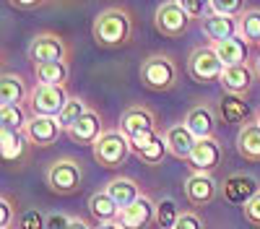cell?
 <instances>
[{
	"label": "cell",
	"instance_id": "cell-1",
	"mask_svg": "<svg viewBox=\"0 0 260 229\" xmlns=\"http://www.w3.org/2000/svg\"><path fill=\"white\" fill-rule=\"evenodd\" d=\"M94 39L104 47H117L130 39V16L122 8H107L94 21Z\"/></svg>",
	"mask_w": 260,
	"mask_h": 229
},
{
	"label": "cell",
	"instance_id": "cell-2",
	"mask_svg": "<svg viewBox=\"0 0 260 229\" xmlns=\"http://www.w3.org/2000/svg\"><path fill=\"white\" fill-rule=\"evenodd\" d=\"M68 102L71 96L65 94V86H42V83H37L34 91L29 94V110L31 117H60Z\"/></svg>",
	"mask_w": 260,
	"mask_h": 229
},
{
	"label": "cell",
	"instance_id": "cell-3",
	"mask_svg": "<svg viewBox=\"0 0 260 229\" xmlns=\"http://www.w3.org/2000/svg\"><path fill=\"white\" fill-rule=\"evenodd\" d=\"M130 154V141L122 136V130H104L102 138L94 143V159L102 167H120Z\"/></svg>",
	"mask_w": 260,
	"mask_h": 229
},
{
	"label": "cell",
	"instance_id": "cell-4",
	"mask_svg": "<svg viewBox=\"0 0 260 229\" xmlns=\"http://www.w3.org/2000/svg\"><path fill=\"white\" fill-rule=\"evenodd\" d=\"M175 66H172V60L164 57V55H151L143 60L141 66V81L146 83L148 89L154 91H167L175 86Z\"/></svg>",
	"mask_w": 260,
	"mask_h": 229
},
{
	"label": "cell",
	"instance_id": "cell-5",
	"mask_svg": "<svg viewBox=\"0 0 260 229\" xmlns=\"http://www.w3.org/2000/svg\"><path fill=\"white\" fill-rule=\"evenodd\" d=\"M190 76L201 83H208V81H219L221 73H224V62L216 55L213 45L211 47H198L192 55H190Z\"/></svg>",
	"mask_w": 260,
	"mask_h": 229
},
{
	"label": "cell",
	"instance_id": "cell-6",
	"mask_svg": "<svg viewBox=\"0 0 260 229\" xmlns=\"http://www.w3.org/2000/svg\"><path fill=\"white\" fill-rule=\"evenodd\" d=\"M47 185L55 193H76L81 187V167L73 159H57L47 170Z\"/></svg>",
	"mask_w": 260,
	"mask_h": 229
},
{
	"label": "cell",
	"instance_id": "cell-7",
	"mask_svg": "<svg viewBox=\"0 0 260 229\" xmlns=\"http://www.w3.org/2000/svg\"><path fill=\"white\" fill-rule=\"evenodd\" d=\"M68 47L57 34H37L29 45V57L34 60V66L42 62H65Z\"/></svg>",
	"mask_w": 260,
	"mask_h": 229
},
{
	"label": "cell",
	"instance_id": "cell-8",
	"mask_svg": "<svg viewBox=\"0 0 260 229\" xmlns=\"http://www.w3.org/2000/svg\"><path fill=\"white\" fill-rule=\"evenodd\" d=\"M190 24V16L185 13L180 0H169V3H161L156 11V29L164 37H180Z\"/></svg>",
	"mask_w": 260,
	"mask_h": 229
},
{
	"label": "cell",
	"instance_id": "cell-9",
	"mask_svg": "<svg viewBox=\"0 0 260 229\" xmlns=\"http://www.w3.org/2000/svg\"><path fill=\"white\" fill-rule=\"evenodd\" d=\"M219 159H221V146L216 138H206V141H198V146H195L192 156L187 159L190 167L198 175H211L216 167H219Z\"/></svg>",
	"mask_w": 260,
	"mask_h": 229
},
{
	"label": "cell",
	"instance_id": "cell-10",
	"mask_svg": "<svg viewBox=\"0 0 260 229\" xmlns=\"http://www.w3.org/2000/svg\"><path fill=\"white\" fill-rule=\"evenodd\" d=\"M257 193H260V187H257L255 177H250V175H232L224 182V198L234 206H247Z\"/></svg>",
	"mask_w": 260,
	"mask_h": 229
},
{
	"label": "cell",
	"instance_id": "cell-11",
	"mask_svg": "<svg viewBox=\"0 0 260 229\" xmlns=\"http://www.w3.org/2000/svg\"><path fill=\"white\" fill-rule=\"evenodd\" d=\"M60 130L62 128H60L57 117H29V125H26L24 136L34 146H50V143L57 141Z\"/></svg>",
	"mask_w": 260,
	"mask_h": 229
},
{
	"label": "cell",
	"instance_id": "cell-12",
	"mask_svg": "<svg viewBox=\"0 0 260 229\" xmlns=\"http://www.w3.org/2000/svg\"><path fill=\"white\" fill-rule=\"evenodd\" d=\"M154 216H156V206L151 203L146 195H141L133 206H127L125 211H120L117 221H120L122 229H143Z\"/></svg>",
	"mask_w": 260,
	"mask_h": 229
},
{
	"label": "cell",
	"instance_id": "cell-13",
	"mask_svg": "<svg viewBox=\"0 0 260 229\" xmlns=\"http://www.w3.org/2000/svg\"><path fill=\"white\" fill-rule=\"evenodd\" d=\"M164 141H167V146H169V154L177 156V159H190L192 151H195V146H198V138H195V136L187 130L185 122L167 128Z\"/></svg>",
	"mask_w": 260,
	"mask_h": 229
},
{
	"label": "cell",
	"instance_id": "cell-14",
	"mask_svg": "<svg viewBox=\"0 0 260 229\" xmlns=\"http://www.w3.org/2000/svg\"><path fill=\"white\" fill-rule=\"evenodd\" d=\"M201 29H203V34L213 42V45H219V42H226V39H232V37H240V21L216 16V13H208V16L201 21Z\"/></svg>",
	"mask_w": 260,
	"mask_h": 229
},
{
	"label": "cell",
	"instance_id": "cell-15",
	"mask_svg": "<svg viewBox=\"0 0 260 229\" xmlns=\"http://www.w3.org/2000/svg\"><path fill=\"white\" fill-rule=\"evenodd\" d=\"M185 195L190 203L195 206H206L216 198V182L211 175H198V172H192L185 182Z\"/></svg>",
	"mask_w": 260,
	"mask_h": 229
},
{
	"label": "cell",
	"instance_id": "cell-16",
	"mask_svg": "<svg viewBox=\"0 0 260 229\" xmlns=\"http://www.w3.org/2000/svg\"><path fill=\"white\" fill-rule=\"evenodd\" d=\"M102 117L94 112V110H89V112H86L76 125H73V128L68 130V136L76 141V143H81V146H94L99 138H102Z\"/></svg>",
	"mask_w": 260,
	"mask_h": 229
},
{
	"label": "cell",
	"instance_id": "cell-17",
	"mask_svg": "<svg viewBox=\"0 0 260 229\" xmlns=\"http://www.w3.org/2000/svg\"><path fill=\"white\" fill-rule=\"evenodd\" d=\"M252 76H255V71L247 66V62H242V66H232V68H224V73H221V78H219V83L229 91V94H247V89L252 86Z\"/></svg>",
	"mask_w": 260,
	"mask_h": 229
},
{
	"label": "cell",
	"instance_id": "cell-18",
	"mask_svg": "<svg viewBox=\"0 0 260 229\" xmlns=\"http://www.w3.org/2000/svg\"><path fill=\"white\" fill-rule=\"evenodd\" d=\"M26 96L29 94L24 78L16 73H3V78H0V107H24Z\"/></svg>",
	"mask_w": 260,
	"mask_h": 229
},
{
	"label": "cell",
	"instance_id": "cell-19",
	"mask_svg": "<svg viewBox=\"0 0 260 229\" xmlns=\"http://www.w3.org/2000/svg\"><path fill=\"white\" fill-rule=\"evenodd\" d=\"M107 195H110L115 201V206L120 208V211H125L127 206H133L138 198H141V190H138V185L133 180H127V177H115L110 185H107Z\"/></svg>",
	"mask_w": 260,
	"mask_h": 229
},
{
	"label": "cell",
	"instance_id": "cell-20",
	"mask_svg": "<svg viewBox=\"0 0 260 229\" xmlns=\"http://www.w3.org/2000/svg\"><path fill=\"white\" fill-rule=\"evenodd\" d=\"M120 130L127 138H133V136H138L143 130H154V115H151L148 110H143V107L127 110L122 115V120H120Z\"/></svg>",
	"mask_w": 260,
	"mask_h": 229
},
{
	"label": "cell",
	"instance_id": "cell-21",
	"mask_svg": "<svg viewBox=\"0 0 260 229\" xmlns=\"http://www.w3.org/2000/svg\"><path fill=\"white\" fill-rule=\"evenodd\" d=\"M219 112H221L224 122H229V125H247V117H250L247 102L237 94H224V99L219 102Z\"/></svg>",
	"mask_w": 260,
	"mask_h": 229
},
{
	"label": "cell",
	"instance_id": "cell-22",
	"mask_svg": "<svg viewBox=\"0 0 260 229\" xmlns=\"http://www.w3.org/2000/svg\"><path fill=\"white\" fill-rule=\"evenodd\" d=\"M237 151L250 161H260V125L257 122L242 125L240 136H237Z\"/></svg>",
	"mask_w": 260,
	"mask_h": 229
},
{
	"label": "cell",
	"instance_id": "cell-23",
	"mask_svg": "<svg viewBox=\"0 0 260 229\" xmlns=\"http://www.w3.org/2000/svg\"><path fill=\"white\" fill-rule=\"evenodd\" d=\"M213 50L219 55V60L224 62V68L242 66L245 57H247V45L242 42V37H232L226 42H219V45H213Z\"/></svg>",
	"mask_w": 260,
	"mask_h": 229
},
{
	"label": "cell",
	"instance_id": "cell-24",
	"mask_svg": "<svg viewBox=\"0 0 260 229\" xmlns=\"http://www.w3.org/2000/svg\"><path fill=\"white\" fill-rule=\"evenodd\" d=\"M185 125H187V130L198 141L213 138V115L206 107H192L187 112V117H185Z\"/></svg>",
	"mask_w": 260,
	"mask_h": 229
},
{
	"label": "cell",
	"instance_id": "cell-25",
	"mask_svg": "<svg viewBox=\"0 0 260 229\" xmlns=\"http://www.w3.org/2000/svg\"><path fill=\"white\" fill-rule=\"evenodd\" d=\"M34 76H37V83H42V86H65L68 66L65 62H42V66H34Z\"/></svg>",
	"mask_w": 260,
	"mask_h": 229
},
{
	"label": "cell",
	"instance_id": "cell-26",
	"mask_svg": "<svg viewBox=\"0 0 260 229\" xmlns=\"http://www.w3.org/2000/svg\"><path fill=\"white\" fill-rule=\"evenodd\" d=\"M89 208H91V214H94V219H96L99 224H104V221H117V216H120V208L115 206V201L107 195L104 190H102V193H94V195L89 198Z\"/></svg>",
	"mask_w": 260,
	"mask_h": 229
},
{
	"label": "cell",
	"instance_id": "cell-27",
	"mask_svg": "<svg viewBox=\"0 0 260 229\" xmlns=\"http://www.w3.org/2000/svg\"><path fill=\"white\" fill-rule=\"evenodd\" d=\"M24 143H26V136L24 133L8 130V128L0 130V154H3L6 161L21 159V154H24Z\"/></svg>",
	"mask_w": 260,
	"mask_h": 229
},
{
	"label": "cell",
	"instance_id": "cell-28",
	"mask_svg": "<svg viewBox=\"0 0 260 229\" xmlns=\"http://www.w3.org/2000/svg\"><path fill=\"white\" fill-rule=\"evenodd\" d=\"M89 112V107H86V102L83 99H78V96H71V102L65 104V110L60 112V117H57V122H60V128L62 130H71L73 125Z\"/></svg>",
	"mask_w": 260,
	"mask_h": 229
},
{
	"label": "cell",
	"instance_id": "cell-29",
	"mask_svg": "<svg viewBox=\"0 0 260 229\" xmlns=\"http://www.w3.org/2000/svg\"><path fill=\"white\" fill-rule=\"evenodd\" d=\"M26 125H29V117H26L24 107H0V128L24 133Z\"/></svg>",
	"mask_w": 260,
	"mask_h": 229
},
{
	"label": "cell",
	"instance_id": "cell-30",
	"mask_svg": "<svg viewBox=\"0 0 260 229\" xmlns=\"http://www.w3.org/2000/svg\"><path fill=\"white\" fill-rule=\"evenodd\" d=\"M240 37L250 45H260V11H245L240 18Z\"/></svg>",
	"mask_w": 260,
	"mask_h": 229
},
{
	"label": "cell",
	"instance_id": "cell-31",
	"mask_svg": "<svg viewBox=\"0 0 260 229\" xmlns=\"http://www.w3.org/2000/svg\"><path fill=\"white\" fill-rule=\"evenodd\" d=\"M180 216L182 214L177 211V203L172 201V198H164L161 203H156V221H159L161 229H175V224H177Z\"/></svg>",
	"mask_w": 260,
	"mask_h": 229
},
{
	"label": "cell",
	"instance_id": "cell-32",
	"mask_svg": "<svg viewBox=\"0 0 260 229\" xmlns=\"http://www.w3.org/2000/svg\"><path fill=\"white\" fill-rule=\"evenodd\" d=\"M242 8H245L242 0H208V11L224 18H234Z\"/></svg>",
	"mask_w": 260,
	"mask_h": 229
},
{
	"label": "cell",
	"instance_id": "cell-33",
	"mask_svg": "<svg viewBox=\"0 0 260 229\" xmlns=\"http://www.w3.org/2000/svg\"><path fill=\"white\" fill-rule=\"evenodd\" d=\"M167 151H169V146H167L164 136H159L154 143L148 146V149L138 151V156H141V161H146V164H159V161L164 159V154H167Z\"/></svg>",
	"mask_w": 260,
	"mask_h": 229
},
{
	"label": "cell",
	"instance_id": "cell-34",
	"mask_svg": "<svg viewBox=\"0 0 260 229\" xmlns=\"http://www.w3.org/2000/svg\"><path fill=\"white\" fill-rule=\"evenodd\" d=\"M18 226H21V229H45V226H47V216H42L37 208H29L26 214H21Z\"/></svg>",
	"mask_w": 260,
	"mask_h": 229
},
{
	"label": "cell",
	"instance_id": "cell-35",
	"mask_svg": "<svg viewBox=\"0 0 260 229\" xmlns=\"http://www.w3.org/2000/svg\"><path fill=\"white\" fill-rule=\"evenodd\" d=\"M159 138V133L156 130H143V133H138V136H133V138H127L130 141V151H143V149H148L151 143H154Z\"/></svg>",
	"mask_w": 260,
	"mask_h": 229
},
{
	"label": "cell",
	"instance_id": "cell-36",
	"mask_svg": "<svg viewBox=\"0 0 260 229\" xmlns=\"http://www.w3.org/2000/svg\"><path fill=\"white\" fill-rule=\"evenodd\" d=\"M242 214H245V219H247L252 226H260V193H257L247 206H242Z\"/></svg>",
	"mask_w": 260,
	"mask_h": 229
},
{
	"label": "cell",
	"instance_id": "cell-37",
	"mask_svg": "<svg viewBox=\"0 0 260 229\" xmlns=\"http://www.w3.org/2000/svg\"><path fill=\"white\" fill-rule=\"evenodd\" d=\"M11 221H13V206L8 198H3L0 201V229H8Z\"/></svg>",
	"mask_w": 260,
	"mask_h": 229
},
{
	"label": "cell",
	"instance_id": "cell-38",
	"mask_svg": "<svg viewBox=\"0 0 260 229\" xmlns=\"http://www.w3.org/2000/svg\"><path fill=\"white\" fill-rule=\"evenodd\" d=\"M182 3V8H185V13L192 18V16H198V13H203L206 8H208V3H203V0H180Z\"/></svg>",
	"mask_w": 260,
	"mask_h": 229
},
{
	"label": "cell",
	"instance_id": "cell-39",
	"mask_svg": "<svg viewBox=\"0 0 260 229\" xmlns=\"http://www.w3.org/2000/svg\"><path fill=\"white\" fill-rule=\"evenodd\" d=\"M68 226H71V216H65V214H50L45 229H68Z\"/></svg>",
	"mask_w": 260,
	"mask_h": 229
},
{
	"label": "cell",
	"instance_id": "cell-40",
	"mask_svg": "<svg viewBox=\"0 0 260 229\" xmlns=\"http://www.w3.org/2000/svg\"><path fill=\"white\" fill-rule=\"evenodd\" d=\"M175 229H203L201 226V219L195 216V214H182L175 224Z\"/></svg>",
	"mask_w": 260,
	"mask_h": 229
},
{
	"label": "cell",
	"instance_id": "cell-41",
	"mask_svg": "<svg viewBox=\"0 0 260 229\" xmlns=\"http://www.w3.org/2000/svg\"><path fill=\"white\" fill-rule=\"evenodd\" d=\"M42 3H37V0H29V3H24V0H16V3H11V8H18V11H31V8H39Z\"/></svg>",
	"mask_w": 260,
	"mask_h": 229
},
{
	"label": "cell",
	"instance_id": "cell-42",
	"mask_svg": "<svg viewBox=\"0 0 260 229\" xmlns=\"http://www.w3.org/2000/svg\"><path fill=\"white\" fill-rule=\"evenodd\" d=\"M68 229H91L86 221H81V219H71V226Z\"/></svg>",
	"mask_w": 260,
	"mask_h": 229
},
{
	"label": "cell",
	"instance_id": "cell-43",
	"mask_svg": "<svg viewBox=\"0 0 260 229\" xmlns=\"http://www.w3.org/2000/svg\"><path fill=\"white\" fill-rule=\"evenodd\" d=\"M96 229H122V226H120V221H104V224H99Z\"/></svg>",
	"mask_w": 260,
	"mask_h": 229
},
{
	"label": "cell",
	"instance_id": "cell-44",
	"mask_svg": "<svg viewBox=\"0 0 260 229\" xmlns=\"http://www.w3.org/2000/svg\"><path fill=\"white\" fill-rule=\"evenodd\" d=\"M255 73L260 76V57H257V62H255Z\"/></svg>",
	"mask_w": 260,
	"mask_h": 229
},
{
	"label": "cell",
	"instance_id": "cell-45",
	"mask_svg": "<svg viewBox=\"0 0 260 229\" xmlns=\"http://www.w3.org/2000/svg\"><path fill=\"white\" fill-rule=\"evenodd\" d=\"M257 125H260V115H257Z\"/></svg>",
	"mask_w": 260,
	"mask_h": 229
}]
</instances>
